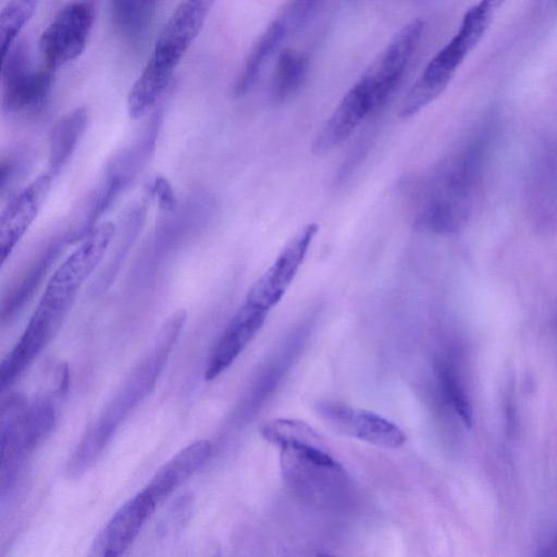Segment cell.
Masks as SVG:
<instances>
[{"label": "cell", "mask_w": 557, "mask_h": 557, "mask_svg": "<svg viewBox=\"0 0 557 557\" xmlns=\"http://www.w3.org/2000/svg\"><path fill=\"white\" fill-rule=\"evenodd\" d=\"M211 451L212 445L208 440L189 444L164 463L144 490L161 503L207 462Z\"/></svg>", "instance_id": "obj_15"}, {"label": "cell", "mask_w": 557, "mask_h": 557, "mask_svg": "<svg viewBox=\"0 0 557 557\" xmlns=\"http://www.w3.org/2000/svg\"><path fill=\"white\" fill-rule=\"evenodd\" d=\"M280 448L282 475L296 494L322 506L336 505L344 498L348 476L323 441L292 443Z\"/></svg>", "instance_id": "obj_4"}, {"label": "cell", "mask_w": 557, "mask_h": 557, "mask_svg": "<svg viewBox=\"0 0 557 557\" xmlns=\"http://www.w3.org/2000/svg\"><path fill=\"white\" fill-rule=\"evenodd\" d=\"M376 112L373 87L362 75L345 94L317 134L312 144V151L324 153L333 150L348 139L367 116Z\"/></svg>", "instance_id": "obj_11"}, {"label": "cell", "mask_w": 557, "mask_h": 557, "mask_svg": "<svg viewBox=\"0 0 557 557\" xmlns=\"http://www.w3.org/2000/svg\"><path fill=\"white\" fill-rule=\"evenodd\" d=\"M186 319V311L178 310L164 322L150 351L88 429L87 434L98 444L106 447L119 424L152 391Z\"/></svg>", "instance_id": "obj_3"}, {"label": "cell", "mask_w": 557, "mask_h": 557, "mask_svg": "<svg viewBox=\"0 0 557 557\" xmlns=\"http://www.w3.org/2000/svg\"><path fill=\"white\" fill-rule=\"evenodd\" d=\"M494 140L491 128L478 131L456 153L419 180L414 198L418 225L441 235L462 228L470 216Z\"/></svg>", "instance_id": "obj_1"}, {"label": "cell", "mask_w": 557, "mask_h": 557, "mask_svg": "<svg viewBox=\"0 0 557 557\" xmlns=\"http://www.w3.org/2000/svg\"><path fill=\"white\" fill-rule=\"evenodd\" d=\"M158 0H110L113 23L127 38L140 36L150 24Z\"/></svg>", "instance_id": "obj_21"}, {"label": "cell", "mask_w": 557, "mask_h": 557, "mask_svg": "<svg viewBox=\"0 0 557 557\" xmlns=\"http://www.w3.org/2000/svg\"><path fill=\"white\" fill-rule=\"evenodd\" d=\"M39 0H9L0 13V46L2 58L13 47L15 38L34 15Z\"/></svg>", "instance_id": "obj_22"}, {"label": "cell", "mask_w": 557, "mask_h": 557, "mask_svg": "<svg viewBox=\"0 0 557 557\" xmlns=\"http://www.w3.org/2000/svg\"><path fill=\"white\" fill-rule=\"evenodd\" d=\"M318 230L319 226L315 223L304 226L284 246L267 271L253 283L246 298L271 310L293 283Z\"/></svg>", "instance_id": "obj_9"}, {"label": "cell", "mask_w": 557, "mask_h": 557, "mask_svg": "<svg viewBox=\"0 0 557 557\" xmlns=\"http://www.w3.org/2000/svg\"><path fill=\"white\" fill-rule=\"evenodd\" d=\"M88 123V111L75 108L60 117L49 135L47 171L57 177L64 169L82 139Z\"/></svg>", "instance_id": "obj_18"}, {"label": "cell", "mask_w": 557, "mask_h": 557, "mask_svg": "<svg viewBox=\"0 0 557 557\" xmlns=\"http://www.w3.org/2000/svg\"><path fill=\"white\" fill-rule=\"evenodd\" d=\"M317 414L334 431L384 448H398L406 434L393 422L369 410L337 401H320Z\"/></svg>", "instance_id": "obj_8"}, {"label": "cell", "mask_w": 557, "mask_h": 557, "mask_svg": "<svg viewBox=\"0 0 557 557\" xmlns=\"http://www.w3.org/2000/svg\"><path fill=\"white\" fill-rule=\"evenodd\" d=\"M67 242H70L67 234L53 238L28 264L2 300V322L13 319L27 304Z\"/></svg>", "instance_id": "obj_17"}, {"label": "cell", "mask_w": 557, "mask_h": 557, "mask_svg": "<svg viewBox=\"0 0 557 557\" xmlns=\"http://www.w3.org/2000/svg\"><path fill=\"white\" fill-rule=\"evenodd\" d=\"M216 0H182L161 30L138 78L164 91L181 59L200 33Z\"/></svg>", "instance_id": "obj_5"}, {"label": "cell", "mask_w": 557, "mask_h": 557, "mask_svg": "<svg viewBox=\"0 0 557 557\" xmlns=\"http://www.w3.org/2000/svg\"><path fill=\"white\" fill-rule=\"evenodd\" d=\"M282 16L273 21L251 48L233 87L235 97L245 95L258 79L264 64L288 33Z\"/></svg>", "instance_id": "obj_19"}, {"label": "cell", "mask_w": 557, "mask_h": 557, "mask_svg": "<svg viewBox=\"0 0 557 557\" xmlns=\"http://www.w3.org/2000/svg\"><path fill=\"white\" fill-rule=\"evenodd\" d=\"M52 67L30 65L23 47L13 46L2 58V108L8 113L32 114L47 103L53 81Z\"/></svg>", "instance_id": "obj_6"}, {"label": "cell", "mask_w": 557, "mask_h": 557, "mask_svg": "<svg viewBox=\"0 0 557 557\" xmlns=\"http://www.w3.org/2000/svg\"><path fill=\"white\" fill-rule=\"evenodd\" d=\"M54 177L48 172L38 175L15 195L0 216V259L3 264L37 218L51 189Z\"/></svg>", "instance_id": "obj_13"}, {"label": "cell", "mask_w": 557, "mask_h": 557, "mask_svg": "<svg viewBox=\"0 0 557 557\" xmlns=\"http://www.w3.org/2000/svg\"><path fill=\"white\" fill-rule=\"evenodd\" d=\"M423 28L424 23L420 18L404 25L364 72L363 76L373 87L377 111L383 108L401 81L418 48Z\"/></svg>", "instance_id": "obj_10"}, {"label": "cell", "mask_w": 557, "mask_h": 557, "mask_svg": "<svg viewBox=\"0 0 557 557\" xmlns=\"http://www.w3.org/2000/svg\"><path fill=\"white\" fill-rule=\"evenodd\" d=\"M269 311L245 297L211 351L206 381L214 380L234 362L262 327Z\"/></svg>", "instance_id": "obj_12"}, {"label": "cell", "mask_w": 557, "mask_h": 557, "mask_svg": "<svg viewBox=\"0 0 557 557\" xmlns=\"http://www.w3.org/2000/svg\"><path fill=\"white\" fill-rule=\"evenodd\" d=\"M436 373L441 389L447 401L454 408L463 424L467 428H471L473 424V409L469 397L454 371L446 364L441 363L437 366Z\"/></svg>", "instance_id": "obj_24"}, {"label": "cell", "mask_w": 557, "mask_h": 557, "mask_svg": "<svg viewBox=\"0 0 557 557\" xmlns=\"http://www.w3.org/2000/svg\"><path fill=\"white\" fill-rule=\"evenodd\" d=\"M505 0H480L465 14L456 35L432 58L403 99L404 108L418 113L438 98L455 72L479 44Z\"/></svg>", "instance_id": "obj_2"}, {"label": "cell", "mask_w": 557, "mask_h": 557, "mask_svg": "<svg viewBox=\"0 0 557 557\" xmlns=\"http://www.w3.org/2000/svg\"><path fill=\"white\" fill-rule=\"evenodd\" d=\"M150 190L161 210L166 212L174 210L176 197L172 185L165 177L156 176L151 182Z\"/></svg>", "instance_id": "obj_27"}, {"label": "cell", "mask_w": 557, "mask_h": 557, "mask_svg": "<svg viewBox=\"0 0 557 557\" xmlns=\"http://www.w3.org/2000/svg\"><path fill=\"white\" fill-rule=\"evenodd\" d=\"M308 66L305 54L284 50L277 59L270 85L272 100L284 102L296 94L306 79Z\"/></svg>", "instance_id": "obj_20"}, {"label": "cell", "mask_w": 557, "mask_h": 557, "mask_svg": "<svg viewBox=\"0 0 557 557\" xmlns=\"http://www.w3.org/2000/svg\"><path fill=\"white\" fill-rule=\"evenodd\" d=\"M530 203L544 221L557 216V138L539 152L530 174Z\"/></svg>", "instance_id": "obj_16"}, {"label": "cell", "mask_w": 557, "mask_h": 557, "mask_svg": "<svg viewBox=\"0 0 557 557\" xmlns=\"http://www.w3.org/2000/svg\"><path fill=\"white\" fill-rule=\"evenodd\" d=\"M159 503L145 490L128 499L112 516L95 540L96 555H122L139 534Z\"/></svg>", "instance_id": "obj_14"}, {"label": "cell", "mask_w": 557, "mask_h": 557, "mask_svg": "<svg viewBox=\"0 0 557 557\" xmlns=\"http://www.w3.org/2000/svg\"><path fill=\"white\" fill-rule=\"evenodd\" d=\"M145 209L143 207L134 208L127 215L125 225H124V237L119 243V247L115 250L114 257L110 260L106 270L102 271L99 282L97 284V292H102L106 289L112 282L115 273L119 270L122 258L127 252L131 244L135 240L138 231H140L144 220H145Z\"/></svg>", "instance_id": "obj_23"}, {"label": "cell", "mask_w": 557, "mask_h": 557, "mask_svg": "<svg viewBox=\"0 0 557 557\" xmlns=\"http://www.w3.org/2000/svg\"><path fill=\"white\" fill-rule=\"evenodd\" d=\"M194 497L190 493L181 495L169 508L156 531L160 536H172L181 532L191 517Z\"/></svg>", "instance_id": "obj_25"}, {"label": "cell", "mask_w": 557, "mask_h": 557, "mask_svg": "<svg viewBox=\"0 0 557 557\" xmlns=\"http://www.w3.org/2000/svg\"><path fill=\"white\" fill-rule=\"evenodd\" d=\"M322 2L323 0H292L282 14L288 30H299L310 23Z\"/></svg>", "instance_id": "obj_26"}, {"label": "cell", "mask_w": 557, "mask_h": 557, "mask_svg": "<svg viewBox=\"0 0 557 557\" xmlns=\"http://www.w3.org/2000/svg\"><path fill=\"white\" fill-rule=\"evenodd\" d=\"M95 15L94 0H73L65 4L39 37L44 64L57 69L77 59L87 46Z\"/></svg>", "instance_id": "obj_7"}]
</instances>
